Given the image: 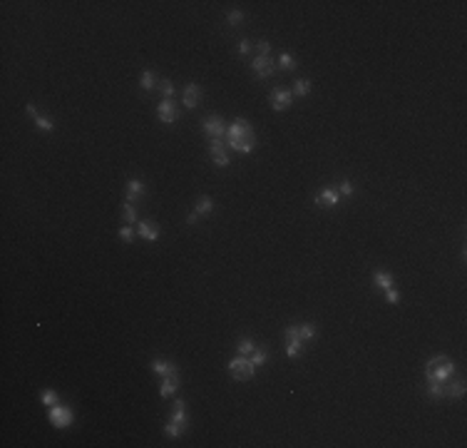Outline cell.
<instances>
[{
  "instance_id": "cell-6",
  "label": "cell",
  "mask_w": 467,
  "mask_h": 448,
  "mask_svg": "<svg viewBox=\"0 0 467 448\" xmlns=\"http://www.w3.org/2000/svg\"><path fill=\"white\" fill-rule=\"evenodd\" d=\"M286 336V356L289 359H298L301 356V349H303V336H301V329L298 326H289L284 331Z\"/></svg>"
},
{
  "instance_id": "cell-3",
  "label": "cell",
  "mask_w": 467,
  "mask_h": 448,
  "mask_svg": "<svg viewBox=\"0 0 467 448\" xmlns=\"http://www.w3.org/2000/svg\"><path fill=\"white\" fill-rule=\"evenodd\" d=\"M427 393L432 398H460L465 393V381H440V383H427Z\"/></svg>"
},
{
  "instance_id": "cell-11",
  "label": "cell",
  "mask_w": 467,
  "mask_h": 448,
  "mask_svg": "<svg viewBox=\"0 0 467 448\" xmlns=\"http://www.w3.org/2000/svg\"><path fill=\"white\" fill-rule=\"evenodd\" d=\"M157 117H159L162 122L172 125V122L179 120V107H176L172 100H162V102L157 105Z\"/></svg>"
},
{
  "instance_id": "cell-2",
  "label": "cell",
  "mask_w": 467,
  "mask_h": 448,
  "mask_svg": "<svg viewBox=\"0 0 467 448\" xmlns=\"http://www.w3.org/2000/svg\"><path fill=\"white\" fill-rule=\"evenodd\" d=\"M452 373H455V361H452L450 356H445V354L432 356V359L427 361V366H425V378H427V383L447 381V378H452Z\"/></svg>"
},
{
  "instance_id": "cell-24",
  "label": "cell",
  "mask_w": 467,
  "mask_h": 448,
  "mask_svg": "<svg viewBox=\"0 0 467 448\" xmlns=\"http://www.w3.org/2000/svg\"><path fill=\"white\" fill-rule=\"evenodd\" d=\"M308 92H311V80H303V77H301V80H296V82H293V95L306 97Z\"/></svg>"
},
{
  "instance_id": "cell-29",
  "label": "cell",
  "mask_w": 467,
  "mask_h": 448,
  "mask_svg": "<svg viewBox=\"0 0 467 448\" xmlns=\"http://www.w3.org/2000/svg\"><path fill=\"white\" fill-rule=\"evenodd\" d=\"M157 87H159V92L164 95V100H172V97H174V85H172L169 80H159Z\"/></svg>"
},
{
  "instance_id": "cell-15",
  "label": "cell",
  "mask_w": 467,
  "mask_h": 448,
  "mask_svg": "<svg viewBox=\"0 0 467 448\" xmlns=\"http://www.w3.org/2000/svg\"><path fill=\"white\" fill-rule=\"evenodd\" d=\"M316 204L318 207H323V209H331V207H336L338 204V192L336 189H321L318 194H316Z\"/></svg>"
},
{
  "instance_id": "cell-26",
  "label": "cell",
  "mask_w": 467,
  "mask_h": 448,
  "mask_svg": "<svg viewBox=\"0 0 467 448\" xmlns=\"http://www.w3.org/2000/svg\"><path fill=\"white\" fill-rule=\"evenodd\" d=\"M236 349H239V354H241V356H251V354H254V349H256V344H254L251 339H241V341L236 344Z\"/></svg>"
},
{
  "instance_id": "cell-36",
  "label": "cell",
  "mask_w": 467,
  "mask_h": 448,
  "mask_svg": "<svg viewBox=\"0 0 467 448\" xmlns=\"http://www.w3.org/2000/svg\"><path fill=\"white\" fill-rule=\"evenodd\" d=\"M239 53H241V55H249V53H251V43H249V40H241V43H239Z\"/></svg>"
},
{
  "instance_id": "cell-27",
  "label": "cell",
  "mask_w": 467,
  "mask_h": 448,
  "mask_svg": "<svg viewBox=\"0 0 467 448\" xmlns=\"http://www.w3.org/2000/svg\"><path fill=\"white\" fill-rule=\"evenodd\" d=\"M40 398H43V403H45L48 408H53V406H58V403H60V396H58V393H55L53 388L43 391V396H40Z\"/></svg>"
},
{
  "instance_id": "cell-28",
  "label": "cell",
  "mask_w": 467,
  "mask_h": 448,
  "mask_svg": "<svg viewBox=\"0 0 467 448\" xmlns=\"http://www.w3.org/2000/svg\"><path fill=\"white\" fill-rule=\"evenodd\" d=\"M298 329H301L303 341H311V339H316V334H318V329H316L313 324H298Z\"/></svg>"
},
{
  "instance_id": "cell-9",
  "label": "cell",
  "mask_w": 467,
  "mask_h": 448,
  "mask_svg": "<svg viewBox=\"0 0 467 448\" xmlns=\"http://www.w3.org/2000/svg\"><path fill=\"white\" fill-rule=\"evenodd\" d=\"M50 421H53V426L55 428H67L70 423H72V411L67 408V406H53L50 408Z\"/></svg>"
},
{
  "instance_id": "cell-1",
  "label": "cell",
  "mask_w": 467,
  "mask_h": 448,
  "mask_svg": "<svg viewBox=\"0 0 467 448\" xmlns=\"http://www.w3.org/2000/svg\"><path fill=\"white\" fill-rule=\"evenodd\" d=\"M229 147H234V152H241V154H249L254 152L256 147V135L254 130L249 127V120L244 117H236L229 127Z\"/></svg>"
},
{
  "instance_id": "cell-33",
  "label": "cell",
  "mask_w": 467,
  "mask_h": 448,
  "mask_svg": "<svg viewBox=\"0 0 467 448\" xmlns=\"http://www.w3.org/2000/svg\"><path fill=\"white\" fill-rule=\"evenodd\" d=\"M119 239H122V242H132V239H134V229H132V227H122V229H119Z\"/></svg>"
},
{
  "instance_id": "cell-38",
  "label": "cell",
  "mask_w": 467,
  "mask_h": 448,
  "mask_svg": "<svg viewBox=\"0 0 467 448\" xmlns=\"http://www.w3.org/2000/svg\"><path fill=\"white\" fill-rule=\"evenodd\" d=\"M28 115H30V117H38V110H35L33 102H28Z\"/></svg>"
},
{
  "instance_id": "cell-5",
  "label": "cell",
  "mask_w": 467,
  "mask_h": 448,
  "mask_svg": "<svg viewBox=\"0 0 467 448\" xmlns=\"http://www.w3.org/2000/svg\"><path fill=\"white\" fill-rule=\"evenodd\" d=\"M229 373L234 376V378H239V381H249V378H254V373H256V369H254V364L249 361V356H234L231 361H229Z\"/></svg>"
},
{
  "instance_id": "cell-12",
  "label": "cell",
  "mask_w": 467,
  "mask_h": 448,
  "mask_svg": "<svg viewBox=\"0 0 467 448\" xmlns=\"http://www.w3.org/2000/svg\"><path fill=\"white\" fill-rule=\"evenodd\" d=\"M209 154H211V159H214L216 167H226L229 164V152H226V147H224L221 140H211L209 142Z\"/></svg>"
},
{
  "instance_id": "cell-16",
  "label": "cell",
  "mask_w": 467,
  "mask_h": 448,
  "mask_svg": "<svg viewBox=\"0 0 467 448\" xmlns=\"http://www.w3.org/2000/svg\"><path fill=\"white\" fill-rule=\"evenodd\" d=\"M176 388H179V373H169V376H162V388H159L162 398L172 396V393H174Z\"/></svg>"
},
{
  "instance_id": "cell-25",
  "label": "cell",
  "mask_w": 467,
  "mask_h": 448,
  "mask_svg": "<svg viewBox=\"0 0 467 448\" xmlns=\"http://www.w3.org/2000/svg\"><path fill=\"white\" fill-rule=\"evenodd\" d=\"M279 65L284 68V70H296L298 65H296V58L291 55V53H281V58H279Z\"/></svg>"
},
{
  "instance_id": "cell-22",
  "label": "cell",
  "mask_w": 467,
  "mask_h": 448,
  "mask_svg": "<svg viewBox=\"0 0 467 448\" xmlns=\"http://www.w3.org/2000/svg\"><path fill=\"white\" fill-rule=\"evenodd\" d=\"M266 359H269V351H266V349H259V346H256V349H254V354L249 356V361L254 364V369L264 366V364H266Z\"/></svg>"
},
{
  "instance_id": "cell-23",
  "label": "cell",
  "mask_w": 467,
  "mask_h": 448,
  "mask_svg": "<svg viewBox=\"0 0 467 448\" xmlns=\"http://www.w3.org/2000/svg\"><path fill=\"white\" fill-rule=\"evenodd\" d=\"M139 85H142V90H152V87H157L159 82H157V75H154L152 70H144V73H142Z\"/></svg>"
},
{
  "instance_id": "cell-35",
  "label": "cell",
  "mask_w": 467,
  "mask_h": 448,
  "mask_svg": "<svg viewBox=\"0 0 467 448\" xmlns=\"http://www.w3.org/2000/svg\"><path fill=\"white\" fill-rule=\"evenodd\" d=\"M385 299H388V304H398V301H400V294L395 292V287L385 292Z\"/></svg>"
},
{
  "instance_id": "cell-34",
  "label": "cell",
  "mask_w": 467,
  "mask_h": 448,
  "mask_svg": "<svg viewBox=\"0 0 467 448\" xmlns=\"http://www.w3.org/2000/svg\"><path fill=\"white\" fill-rule=\"evenodd\" d=\"M256 50H259V55H269V53H271V43H269V40H259V43H256Z\"/></svg>"
},
{
  "instance_id": "cell-4",
  "label": "cell",
  "mask_w": 467,
  "mask_h": 448,
  "mask_svg": "<svg viewBox=\"0 0 467 448\" xmlns=\"http://www.w3.org/2000/svg\"><path fill=\"white\" fill-rule=\"evenodd\" d=\"M186 428V408H184V401H174V411H172V418L169 423L164 426V433L172 436V438H179Z\"/></svg>"
},
{
  "instance_id": "cell-19",
  "label": "cell",
  "mask_w": 467,
  "mask_h": 448,
  "mask_svg": "<svg viewBox=\"0 0 467 448\" xmlns=\"http://www.w3.org/2000/svg\"><path fill=\"white\" fill-rule=\"evenodd\" d=\"M194 212H196L199 217H201V214H211V212H214V199H211V197H206V194H204V197H199V199H196Z\"/></svg>"
},
{
  "instance_id": "cell-20",
  "label": "cell",
  "mask_w": 467,
  "mask_h": 448,
  "mask_svg": "<svg viewBox=\"0 0 467 448\" xmlns=\"http://www.w3.org/2000/svg\"><path fill=\"white\" fill-rule=\"evenodd\" d=\"M373 284L380 287L383 292H388V289H393V277H390L388 272H375V274H373Z\"/></svg>"
},
{
  "instance_id": "cell-32",
  "label": "cell",
  "mask_w": 467,
  "mask_h": 448,
  "mask_svg": "<svg viewBox=\"0 0 467 448\" xmlns=\"http://www.w3.org/2000/svg\"><path fill=\"white\" fill-rule=\"evenodd\" d=\"M241 20H244V13H241V10H231V13H229V23H231L234 28H236Z\"/></svg>"
},
{
  "instance_id": "cell-13",
  "label": "cell",
  "mask_w": 467,
  "mask_h": 448,
  "mask_svg": "<svg viewBox=\"0 0 467 448\" xmlns=\"http://www.w3.org/2000/svg\"><path fill=\"white\" fill-rule=\"evenodd\" d=\"M137 232H139V237L147 239V242H157V239H159V227H157L154 222H149V219H144V222L137 224Z\"/></svg>"
},
{
  "instance_id": "cell-37",
  "label": "cell",
  "mask_w": 467,
  "mask_h": 448,
  "mask_svg": "<svg viewBox=\"0 0 467 448\" xmlns=\"http://www.w3.org/2000/svg\"><path fill=\"white\" fill-rule=\"evenodd\" d=\"M196 222H199V214H196V212H191V214L186 217V224H191V227H194Z\"/></svg>"
},
{
  "instance_id": "cell-17",
  "label": "cell",
  "mask_w": 467,
  "mask_h": 448,
  "mask_svg": "<svg viewBox=\"0 0 467 448\" xmlns=\"http://www.w3.org/2000/svg\"><path fill=\"white\" fill-rule=\"evenodd\" d=\"M142 194H144V184H142V179H129V182H127V202L134 204Z\"/></svg>"
},
{
  "instance_id": "cell-10",
  "label": "cell",
  "mask_w": 467,
  "mask_h": 448,
  "mask_svg": "<svg viewBox=\"0 0 467 448\" xmlns=\"http://www.w3.org/2000/svg\"><path fill=\"white\" fill-rule=\"evenodd\" d=\"M269 102H271V107H274L276 112H284V110H289V105L293 102V92H291V90H274V92L269 95Z\"/></svg>"
},
{
  "instance_id": "cell-18",
  "label": "cell",
  "mask_w": 467,
  "mask_h": 448,
  "mask_svg": "<svg viewBox=\"0 0 467 448\" xmlns=\"http://www.w3.org/2000/svg\"><path fill=\"white\" fill-rule=\"evenodd\" d=\"M152 371L159 373V376H169V373H176V366L167 359H154L152 361Z\"/></svg>"
},
{
  "instance_id": "cell-7",
  "label": "cell",
  "mask_w": 467,
  "mask_h": 448,
  "mask_svg": "<svg viewBox=\"0 0 467 448\" xmlns=\"http://www.w3.org/2000/svg\"><path fill=\"white\" fill-rule=\"evenodd\" d=\"M201 127H204V132L209 135V140H221L224 132H226V125H224V120H221L219 115H209V117H204Z\"/></svg>"
},
{
  "instance_id": "cell-30",
  "label": "cell",
  "mask_w": 467,
  "mask_h": 448,
  "mask_svg": "<svg viewBox=\"0 0 467 448\" xmlns=\"http://www.w3.org/2000/svg\"><path fill=\"white\" fill-rule=\"evenodd\" d=\"M33 120H35V127L43 130V132H53V130H55V125H53L48 117H43V115H38V117H33Z\"/></svg>"
},
{
  "instance_id": "cell-8",
  "label": "cell",
  "mask_w": 467,
  "mask_h": 448,
  "mask_svg": "<svg viewBox=\"0 0 467 448\" xmlns=\"http://www.w3.org/2000/svg\"><path fill=\"white\" fill-rule=\"evenodd\" d=\"M251 68H254L256 77H261V80L271 77V75H274V70H276V65H274V60H271L269 55H256V58H254V63H251Z\"/></svg>"
},
{
  "instance_id": "cell-21",
  "label": "cell",
  "mask_w": 467,
  "mask_h": 448,
  "mask_svg": "<svg viewBox=\"0 0 467 448\" xmlns=\"http://www.w3.org/2000/svg\"><path fill=\"white\" fill-rule=\"evenodd\" d=\"M122 219H124L127 224H134V222H137V207H134L132 202H124V204H122Z\"/></svg>"
},
{
  "instance_id": "cell-31",
  "label": "cell",
  "mask_w": 467,
  "mask_h": 448,
  "mask_svg": "<svg viewBox=\"0 0 467 448\" xmlns=\"http://www.w3.org/2000/svg\"><path fill=\"white\" fill-rule=\"evenodd\" d=\"M338 192H341L343 197H353V182H348V179H343V182L338 184Z\"/></svg>"
},
{
  "instance_id": "cell-14",
  "label": "cell",
  "mask_w": 467,
  "mask_h": 448,
  "mask_svg": "<svg viewBox=\"0 0 467 448\" xmlns=\"http://www.w3.org/2000/svg\"><path fill=\"white\" fill-rule=\"evenodd\" d=\"M199 100H201V87H199L196 82H189V85L184 87V107L194 110V107L199 105Z\"/></svg>"
}]
</instances>
